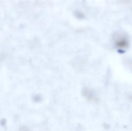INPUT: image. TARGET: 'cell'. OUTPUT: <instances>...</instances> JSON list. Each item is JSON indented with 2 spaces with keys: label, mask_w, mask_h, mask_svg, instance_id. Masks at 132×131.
<instances>
[{
  "label": "cell",
  "mask_w": 132,
  "mask_h": 131,
  "mask_svg": "<svg viewBox=\"0 0 132 131\" xmlns=\"http://www.w3.org/2000/svg\"><path fill=\"white\" fill-rule=\"evenodd\" d=\"M115 37L116 45L120 49H125L128 47V41L126 37L124 35L117 34Z\"/></svg>",
  "instance_id": "obj_1"
}]
</instances>
